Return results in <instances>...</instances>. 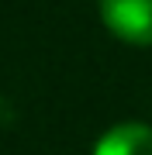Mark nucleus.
Returning a JSON list of instances; mask_svg holds the SVG:
<instances>
[{"label":"nucleus","instance_id":"f03ea898","mask_svg":"<svg viewBox=\"0 0 152 155\" xmlns=\"http://www.w3.org/2000/svg\"><path fill=\"white\" fill-rule=\"evenodd\" d=\"M93 155H152V127L142 121L114 124L97 138Z\"/></svg>","mask_w":152,"mask_h":155},{"label":"nucleus","instance_id":"f257e3e1","mask_svg":"<svg viewBox=\"0 0 152 155\" xmlns=\"http://www.w3.org/2000/svg\"><path fill=\"white\" fill-rule=\"evenodd\" d=\"M100 21L124 45H152V0H100Z\"/></svg>","mask_w":152,"mask_h":155}]
</instances>
